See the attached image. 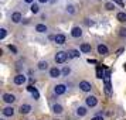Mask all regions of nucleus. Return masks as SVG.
Here are the masks:
<instances>
[{
    "mask_svg": "<svg viewBox=\"0 0 126 120\" xmlns=\"http://www.w3.org/2000/svg\"><path fill=\"white\" fill-rule=\"evenodd\" d=\"M103 82H105V92L106 95L112 93V85H110V71L105 68V76H103Z\"/></svg>",
    "mask_w": 126,
    "mask_h": 120,
    "instance_id": "1",
    "label": "nucleus"
},
{
    "mask_svg": "<svg viewBox=\"0 0 126 120\" xmlns=\"http://www.w3.org/2000/svg\"><path fill=\"white\" fill-rule=\"evenodd\" d=\"M67 58H68V52L65 51H58L57 54H55V62L57 64H64L65 61H67Z\"/></svg>",
    "mask_w": 126,
    "mask_h": 120,
    "instance_id": "2",
    "label": "nucleus"
},
{
    "mask_svg": "<svg viewBox=\"0 0 126 120\" xmlns=\"http://www.w3.org/2000/svg\"><path fill=\"white\" fill-rule=\"evenodd\" d=\"M67 91V86L64 85V83H58V85L54 86V92H55V95H64Z\"/></svg>",
    "mask_w": 126,
    "mask_h": 120,
    "instance_id": "3",
    "label": "nucleus"
},
{
    "mask_svg": "<svg viewBox=\"0 0 126 120\" xmlns=\"http://www.w3.org/2000/svg\"><path fill=\"white\" fill-rule=\"evenodd\" d=\"M85 103H86V106H88V107H94V106H96L98 99L95 96H88L85 99Z\"/></svg>",
    "mask_w": 126,
    "mask_h": 120,
    "instance_id": "4",
    "label": "nucleus"
},
{
    "mask_svg": "<svg viewBox=\"0 0 126 120\" xmlns=\"http://www.w3.org/2000/svg\"><path fill=\"white\" fill-rule=\"evenodd\" d=\"M79 88H81V91L89 92L92 89V85L88 82V80H82V82H79Z\"/></svg>",
    "mask_w": 126,
    "mask_h": 120,
    "instance_id": "5",
    "label": "nucleus"
},
{
    "mask_svg": "<svg viewBox=\"0 0 126 120\" xmlns=\"http://www.w3.org/2000/svg\"><path fill=\"white\" fill-rule=\"evenodd\" d=\"M26 80H27V78H26L24 75H21V74H18V75L14 76V83H16V85H23Z\"/></svg>",
    "mask_w": 126,
    "mask_h": 120,
    "instance_id": "6",
    "label": "nucleus"
},
{
    "mask_svg": "<svg viewBox=\"0 0 126 120\" xmlns=\"http://www.w3.org/2000/svg\"><path fill=\"white\" fill-rule=\"evenodd\" d=\"M3 100L6 103H13L16 100V96L12 95V93H4V95H3Z\"/></svg>",
    "mask_w": 126,
    "mask_h": 120,
    "instance_id": "7",
    "label": "nucleus"
},
{
    "mask_svg": "<svg viewBox=\"0 0 126 120\" xmlns=\"http://www.w3.org/2000/svg\"><path fill=\"white\" fill-rule=\"evenodd\" d=\"M60 75H61V71H60L57 67H54V68L50 69V76H51V78H60Z\"/></svg>",
    "mask_w": 126,
    "mask_h": 120,
    "instance_id": "8",
    "label": "nucleus"
},
{
    "mask_svg": "<svg viewBox=\"0 0 126 120\" xmlns=\"http://www.w3.org/2000/svg\"><path fill=\"white\" fill-rule=\"evenodd\" d=\"M71 35H72V37H75V38H78V37H81V35H82V30H81L79 27H74V28L71 30Z\"/></svg>",
    "mask_w": 126,
    "mask_h": 120,
    "instance_id": "9",
    "label": "nucleus"
},
{
    "mask_svg": "<svg viewBox=\"0 0 126 120\" xmlns=\"http://www.w3.org/2000/svg\"><path fill=\"white\" fill-rule=\"evenodd\" d=\"M54 41H55L57 44H60V45H63L64 42H65V35L64 34H57L55 37H54Z\"/></svg>",
    "mask_w": 126,
    "mask_h": 120,
    "instance_id": "10",
    "label": "nucleus"
},
{
    "mask_svg": "<svg viewBox=\"0 0 126 120\" xmlns=\"http://www.w3.org/2000/svg\"><path fill=\"white\" fill-rule=\"evenodd\" d=\"M3 114H4V116H7V117H10V116H13V114H14V109H13L12 106H7V107L3 109Z\"/></svg>",
    "mask_w": 126,
    "mask_h": 120,
    "instance_id": "11",
    "label": "nucleus"
},
{
    "mask_svg": "<svg viewBox=\"0 0 126 120\" xmlns=\"http://www.w3.org/2000/svg\"><path fill=\"white\" fill-rule=\"evenodd\" d=\"M30 110H31V106H30V105H21V106H20V113L21 114L30 113Z\"/></svg>",
    "mask_w": 126,
    "mask_h": 120,
    "instance_id": "12",
    "label": "nucleus"
},
{
    "mask_svg": "<svg viewBox=\"0 0 126 120\" xmlns=\"http://www.w3.org/2000/svg\"><path fill=\"white\" fill-rule=\"evenodd\" d=\"M98 52L102 54V55H106V54H108V47L103 45V44H99V45H98Z\"/></svg>",
    "mask_w": 126,
    "mask_h": 120,
    "instance_id": "13",
    "label": "nucleus"
},
{
    "mask_svg": "<svg viewBox=\"0 0 126 120\" xmlns=\"http://www.w3.org/2000/svg\"><path fill=\"white\" fill-rule=\"evenodd\" d=\"M52 112H54V113H57V114H61V113H63V106H61L60 103H55V105L52 106Z\"/></svg>",
    "mask_w": 126,
    "mask_h": 120,
    "instance_id": "14",
    "label": "nucleus"
},
{
    "mask_svg": "<svg viewBox=\"0 0 126 120\" xmlns=\"http://www.w3.org/2000/svg\"><path fill=\"white\" fill-rule=\"evenodd\" d=\"M12 21L13 23H20V21H21V14H20V13H13Z\"/></svg>",
    "mask_w": 126,
    "mask_h": 120,
    "instance_id": "15",
    "label": "nucleus"
},
{
    "mask_svg": "<svg viewBox=\"0 0 126 120\" xmlns=\"http://www.w3.org/2000/svg\"><path fill=\"white\" fill-rule=\"evenodd\" d=\"M47 26L46 24H37V26H35V31H37V33H46L47 31Z\"/></svg>",
    "mask_w": 126,
    "mask_h": 120,
    "instance_id": "16",
    "label": "nucleus"
},
{
    "mask_svg": "<svg viewBox=\"0 0 126 120\" xmlns=\"http://www.w3.org/2000/svg\"><path fill=\"white\" fill-rule=\"evenodd\" d=\"M37 68L40 69V71H46V69H48V62L47 61H40L38 65H37Z\"/></svg>",
    "mask_w": 126,
    "mask_h": 120,
    "instance_id": "17",
    "label": "nucleus"
},
{
    "mask_svg": "<svg viewBox=\"0 0 126 120\" xmlns=\"http://www.w3.org/2000/svg\"><path fill=\"white\" fill-rule=\"evenodd\" d=\"M81 52H85V54L91 52V45H89V44H86V42L81 44Z\"/></svg>",
    "mask_w": 126,
    "mask_h": 120,
    "instance_id": "18",
    "label": "nucleus"
},
{
    "mask_svg": "<svg viewBox=\"0 0 126 120\" xmlns=\"http://www.w3.org/2000/svg\"><path fill=\"white\" fill-rule=\"evenodd\" d=\"M79 57V51L77 50H69L68 51V58H78Z\"/></svg>",
    "mask_w": 126,
    "mask_h": 120,
    "instance_id": "19",
    "label": "nucleus"
},
{
    "mask_svg": "<svg viewBox=\"0 0 126 120\" xmlns=\"http://www.w3.org/2000/svg\"><path fill=\"white\" fill-rule=\"evenodd\" d=\"M77 114H78V116H85L86 114V107L85 106H79V107L77 109Z\"/></svg>",
    "mask_w": 126,
    "mask_h": 120,
    "instance_id": "20",
    "label": "nucleus"
},
{
    "mask_svg": "<svg viewBox=\"0 0 126 120\" xmlns=\"http://www.w3.org/2000/svg\"><path fill=\"white\" fill-rule=\"evenodd\" d=\"M116 18H118L119 21H122V23H125L126 21V13H123V12L118 13V14H116Z\"/></svg>",
    "mask_w": 126,
    "mask_h": 120,
    "instance_id": "21",
    "label": "nucleus"
},
{
    "mask_svg": "<svg viewBox=\"0 0 126 120\" xmlns=\"http://www.w3.org/2000/svg\"><path fill=\"white\" fill-rule=\"evenodd\" d=\"M105 76V72H103V69L101 68V65H98V68H96V78H103Z\"/></svg>",
    "mask_w": 126,
    "mask_h": 120,
    "instance_id": "22",
    "label": "nucleus"
},
{
    "mask_svg": "<svg viewBox=\"0 0 126 120\" xmlns=\"http://www.w3.org/2000/svg\"><path fill=\"white\" fill-rule=\"evenodd\" d=\"M30 10L34 13V14H37V13L40 12V7H38V4H37V3H33V4H31V7H30Z\"/></svg>",
    "mask_w": 126,
    "mask_h": 120,
    "instance_id": "23",
    "label": "nucleus"
},
{
    "mask_svg": "<svg viewBox=\"0 0 126 120\" xmlns=\"http://www.w3.org/2000/svg\"><path fill=\"white\" fill-rule=\"evenodd\" d=\"M67 12H68L69 14H75V6L74 4H68V6H67Z\"/></svg>",
    "mask_w": 126,
    "mask_h": 120,
    "instance_id": "24",
    "label": "nucleus"
},
{
    "mask_svg": "<svg viewBox=\"0 0 126 120\" xmlns=\"http://www.w3.org/2000/svg\"><path fill=\"white\" fill-rule=\"evenodd\" d=\"M105 9H108V10H113L115 9L113 1H112V3H106V4H105Z\"/></svg>",
    "mask_w": 126,
    "mask_h": 120,
    "instance_id": "25",
    "label": "nucleus"
},
{
    "mask_svg": "<svg viewBox=\"0 0 126 120\" xmlns=\"http://www.w3.org/2000/svg\"><path fill=\"white\" fill-rule=\"evenodd\" d=\"M6 34H7L6 28H1V30H0V40H3V38L6 37Z\"/></svg>",
    "mask_w": 126,
    "mask_h": 120,
    "instance_id": "26",
    "label": "nucleus"
},
{
    "mask_svg": "<svg viewBox=\"0 0 126 120\" xmlns=\"http://www.w3.org/2000/svg\"><path fill=\"white\" fill-rule=\"evenodd\" d=\"M31 95H33V97H34V99H38V97H40V93H38V91H37V89H34V91L31 92Z\"/></svg>",
    "mask_w": 126,
    "mask_h": 120,
    "instance_id": "27",
    "label": "nucleus"
},
{
    "mask_svg": "<svg viewBox=\"0 0 126 120\" xmlns=\"http://www.w3.org/2000/svg\"><path fill=\"white\" fill-rule=\"evenodd\" d=\"M69 72H71V69H69L68 67H65V68L63 69V74L64 75H69Z\"/></svg>",
    "mask_w": 126,
    "mask_h": 120,
    "instance_id": "28",
    "label": "nucleus"
},
{
    "mask_svg": "<svg viewBox=\"0 0 126 120\" xmlns=\"http://www.w3.org/2000/svg\"><path fill=\"white\" fill-rule=\"evenodd\" d=\"M9 50H10L13 54H16V52H17V48H16L14 45H9Z\"/></svg>",
    "mask_w": 126,
    "mask_h": 120,
    "instance_id": "29",
    "label": "nucleus"
},
{
    "mask_svg": "<svg viewBox=\"0 0 126 120\" xmlns=\"http://www.w3.org/2000/svg\"><path fill=\"white\" fill-rule=\"evenodd\" d=\"M113 3H116V4H119V6H123V0H112Z\"/></svg>",
    "mask_w": 126,
    "mask_h": 120,
    "instance_id": "30",
    "label": "nucleus"
},
{
    "mask_svg": "<svg viewBox=\"0 0 126 120\" xmlns=\"http://www.w3.org/2000/svg\"><path fill=\"white\" fill-rule=\"evenodd\" d=\"M92 120H103V117H102V116H95Z\"/></svg>",
    "mask_w": 126,
    "mask_h": 120,
    "instance_id": "31",
    "label": "nucleus"
},
{
    "mask_svg": "<svg viewBox=\"0 0 126 120\" xmlns=\"http://www.w3.org/2000/svg\"><path fill=\"white\" fill-rule=\"evenodd\" d=\"M27 89H29L30 92H33V91H34V89H35V88H34V86H33V85H30L29 88H27Z\"/></svg>",
    "mask_w": 126,
    "mask_h": 120,
    "instance_id": "32",
    "label": "nucleus"
},
{
    "mask_svg": "<svg viewBox=\"0 0 126 120\" xmlns=\"http://www.w3.org/2000/svg\"><path fill=\"white\" fill-rule=\"evenodd\" d=\"M88 62L89 64H96V61H95V59H88Z\"/></svg>",
    "mask_w": 126,
    "mask_h": 120,
    "instance_id": "33",
    "label": "nucleus"
},
{
    "mask_svg": "<svg viewBox=\"0 0 126 120\" xmlns=\"http://www.w3.org/2000/svg\"><path fill=\"white\" fill-rule=\"evenodd\" d=\"M24 1H26V3H30V4H33V3H34V0H24Z\"/></svg>",
    "mask_w": 126,
    "mask_h": 120,
    "instance_id": "34",
    "label": "nucleus"
},
{
    "mask_svg": "<svg viewBox=\"0 0 126 120\" xmlns=\"http://www.w3.org/2000/svg\"><path fill=\"white\" fill-rule=\"evenodd\" d=\"M122 33H120V35H126V30H120Z\"/></svg>",
    "mask_w": 126,
    "mask_h": 120,
    "instance_id": "35",
    "label": "nucleus"
},
{
    "mask_svg": "<svg viewBox=\"0 0 126 120\" xmlns=\"http://www.w3.org/2000/svg\"><path fill=\"white\" fill-rule=\"evenodd\" d=\"M38 1H40V3H48L50 0H38Z\"/></svg>",
    "mask_w": 126,
    "mask_h": 120,
    "instance_id": "36",
    "label": "nucleus"
},
{
    "mask_svg": "<svg viewBox=\"0 0 126 120\" xmlns=\"http://www.w3.org/2000/svg\"><path fill=\"white\" fill-rule=\"evenodd\" d=\"M1 120H3V119H1Z\"/></svg>",
    "mask_w": 126,
    "mask_h": 120,
    "instance_id": "37",
    "label": "nucleus"
}]
</instances>
